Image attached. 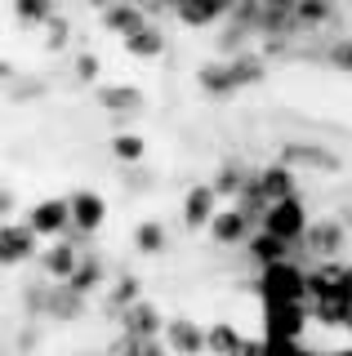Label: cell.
<instances>
[{"label": "cell", "instance_id": "37", "mask_svg": "<svg viewBox=\"0 0 352 356\" xmlns=\"http://www.w3.org/2000/svg\"><path fill=\"white\" fill-rule=\"evenodd\" d=\"M344 227H352V209H344Z\"/></svg>", "mask_w": 352, "mask_h": 356}, {"label": "cell", "instance_id": "20", "mask_svg": "<svg viewBox=\"0 0 352 356\" xmlns=\"http://www.w3.org/2000/svg\"><path fill=\"white\" fill-rule=\"evenodd\" d=\"M241 339H246V334H241L232 321H214V325L205 330V356H232L241 348Z\"/></svg>", "mask_w": 352, "mask_h": 356}, {"label": "cell", "instance_id": "28", "mask_svg": "<svg viewBox=\"0 0 352 356\" xmlns=\"http://www.w3.org/2000/svg\"><path fill=\"white\" fill-rule=\"evenodd\" d=\"M129 303H138V276H120V281L112 285V312H116V316Z\"/></svg>", "mask_w": 352, "mask_h": 356}, {"label": "cell", "instance_id": "24", "mask_svg": "<svg viewBox=\"0 0 352 356\" xmlns=\"http://www.w3.org/2000/svg\"><path fill=\"white\" fill-rule=\"evenodd\" d=\"M250 174L255 170H246V165H237V161H227V165H218V174H214V192L218 196H241V187L250 183Z\"/></svg>", "mask_w": 352, "mask_h": 356}, {"label": "cell", "instance_id": "26", "mask_svg": "<svg viewBox=\"0 0 352 356\" xmlns=\"http://www.w3.org/2000/svg\"><path fill=\"white\" fill-rule=\"evenodd\" d=\"M14 14L27 22V27H40V22L54 18V0H14Z\"/></svg>", "mask_w": 352, "mask_h": 356}, {"label": "cell", "instance_id": "22", "mask_svg": "<svg viewBox=\"0 0 352 356\" xmlns=\"http://www.w3.org/2000/svg\"><path fill=\"white\" fill-rule=\"evenodd\" d=\"M161 49H165V36H161V27H152V22L125 36V54H134V58H157Z\"/></svg>", "mask_w": 352, "mask_h": 356}, {"label": "cell", "instance_id": "27", "mask_svg": "<svg viewBox=\"0 0 352 356\" xmlns=\"http://www.w3.org/2000/svg\"><path fill=\"white\" fill-rule=\"evenodd\" d=\"M112 156H116V161H125V165H129V161L138 165V161H143V138H138V134H129V129L116 134V138H112Z\"/></svg>", "mask_w": 352, "mask_h": 356}, {"label": "cell", "instance_id": "38", "mask_svg": "<svg viewBox=\"0 0 352 356\" xmlns=\"http://www.w3.org/2000/svg\"><path fill=\"white\" fill-rule=\"evenodd\" d=\"M179 5H188V0H174V9H179Z\"/></svg>", "mask_w": 352, "mask_h": 356}, {"label": "cell", "instance_id": "32", "mask_svg": "<svg viewBox=\"0 0 352 356\" xmlns=\"http://www.w3.org/2000/svg\"><path fill=\"white\" fill-rule=\"evenodd\" d=\"M76 76H81V81H98V58L94 54H81V58H76Z\"/></svg>", "mask_w": 352, "mask_h": 356}, {"label": "cell", "instance_id": "16", "mask_svg": "<svg viewBox=\"0 0 352 356\" xmlns=\"http://www.w3.org/2000/svg\"><path fill=\"white\" fill-rule=\"evenodd\" d=\"M246 254H250V259H255L259 267H272V263H285V254H290V241H281L277 232L263 227L259 236H250V241H246Z\"/></svg>", "mask_w": 352, "mask_h": 356}, {"label": "cell", "instance_id": "21", "mask_svg": "<svg viewBox=\"0 0 352 356\" xmlns=\"http://www.w3.org/2000/svg\"><path fill=\"white\" fill-rule=\"evenodd\" d=\"M134 250L138 254H165V250H170V232H165V222L143 218L134 227Z\"/></svg>", "mask_w": 352, "mask_h": 356}, {"label": "cell", "instance_id": "17", "mask_svg": "<svg viewBox=\"0 0 352 356\" xmlns=\"http://www.w3.org/2000/svg\"><path fill=\"white\" fill-rule=\"evenodd\" d=\"M259 187H263V196H268V205H277V200L294 196V170L285 161L268 165V170H259Z\"/></svg>", "mask_w": 352, "mask_h": 356}, {"label": "cell", "instance_id": "29", "mask_svg": "<svg viewBox=\"0 0 352 356\" xmlns=\"http://www.w3.org/2000/svg\"><path fill=\"white\" fill-rule=\"evenodd\" d=\"M232 76H237V85H259L263 81V63L250 58V54H241V58H232Z\"/></svg>", "mask_w": 352, "mask_h": 356}, {"label": "cell", "instance_id": "10", "mask_svg": "<svg viewBox=\"0 0 352 356\" xmlns=\"http://www.w3.org/2000/svg\"><path fill=\"white\" fill-rule=\"evenodd\" d=\"M143 103H147V98H143L138 85H98V107H103L107 116H116V120L138 116Z\"/></svg>", "mask_w": 352, "mask_h": 356}, {"label": "cell", "instance_id": "23", "mask_svg": "<svg viewBox=\"0 0 352 356\" xmlns=\"http://www.w3.org/2000/svg\"><path fill=\"white\" fill-rule=\"evenodd\" d=\"M76 294H94L98 285H103V263H98V254H81V267L72 272V281H67Z\"/></svg>", "mask_w": 352, "mask_h": 356}, {"label": "cell", "instance_id": "7", "mask_svg": "<svg viewBox=\"0 0 352 356\" xmlns=\"http://www.w3.org/2000/svg\"><path fill=\"white\" fill-rule=\"evenodd\" d=\"M344 241H348L344 218H317V222H307V232H303L307 254H317V259H335V254L344 250Z\"/></svg>", "mask_w": 352, "mask_h": 356}, {"label": "cell", "instance_id": "36", "mask_svg": "<svg viewBox=\"0 0 352 356\" xmlns=\"http://www.w3.org/2000/svg\"><path fill=\"white\" fill-rule=\"evenodd\" d=\"M344 289H348V298H352V263L344 267Z\"/></svg>", "mask_w": 352, "mask_h": 356}, {"label": "cell", "instance_id": "1", "mask_svg": "<svg viewBox=\"0 0 352 356\" xmlns=\"http://www.w3.org/2000/svg\"><path fill=\"white\" fill-rule=\"evenodd\" d=\"M259 294L263 303H307V276L290 263H272L259 276Z\"/></svg>", "mask_w": 352, "mask_h": 356}, {"label": "cell", "instance_id": "19", "mask_svg": "<svg viewBox=\"0 0 352 356\" xmlns=\"http://www.w3.org/2000/svg\"><path fill=\"white\" fill-rule=\"evenodd\" d=\"M201 89L210 98H227V94H237V76H232V63H205L201 67Z\"/></svg>", "mask_w": 352, "mask_h": 356}, {"label": "cell", "instance_id": "15", "mask_svg": "<svg viewBox=\"0 0 352 356\" xmlns=\"http://www.w3.org/2000/svg\"><path fill=\"white\" fill-rule=\"evenodd\" d=\"M232 9V0H188V5H179L174 14H179L183 27H210V22H218Z\"/></svg>", "mask_w": 352, "mask_h": 356}, {"label": "cell", "instance_id": "34", "mask_svg": "<svg viewBox=\"0 0 352 356\" xmlns=\"http://www.w3.org/2000/svg\"><path fill=\"white\" fill-rule=\"evenodd\" d=\"M0 205H5V222H14V205H18V200H14V187H5V200H0Z\"/></svg>", "mask_w": 352, "mask_h": 356}, {"label": "cell", "instance_id": "6", "mask_svg": "<svg viewBox=\"0 0 352 356\" xmlns=\"http://www.w3.org/2000/svg\"><path fill=\"white\" fill-rule=\"evenodd\" d=\"M277 161H285L290 170H321V174H335L339 170V156L330 152V147H321V143H285V147L277 152Z\"/></svg>", "mask_w": 352, "mask_h": 356}, {"label": "cell", "instance_id": "4", "mask_svg": "<svg viewBox=\"0 0 352 356\" xmlns=\"http://www.w3.org/2000/svg\"><path fill=\"white\" fill-rule=\"evenodd\" d=\"M40 232L31 227V222H5V232H0V259H5V267H18L27 259H36L40 254Z\"/></svg>", "mask_w": 352, "mask_h": 356}, {"label": "cell", "instance_id": "30", "mask_svg": "<svg viewBox=\"0 0 352 356\" xmlns=\"http://www.w3.org/2000/svg\"><path fill=\"white\" fill-rule=\"evenodd\" d=\"M45 27H49V36H45V49H63V44H67V18H49L45 22Z\"/></svg>", "mask_w": 352, "mask_h": 356}, {"label": "cell", "instance_id": "31", "mask_svg": "<svg viewBox=\"0 0 352 356\" xmlns=\"http://www.w3.org/2000/svg\"><path fill=\"white\" fill-rule=\"evenodd\" d=\"M330 63L344 67V72H352V40H339L335 49H330Z\"/></svg>", "mask_w": 352, "mask_h": 356}, {"label": "cell", "instance_id": "5", "mask_svg": "<svg viewBox=\"0 0 352 356\" xmlns=\"http://www.w3.org/2000/svg\"><path fill=\"white\" fill-rule=\"evenodd\" d=\"M161 339L174 356H205V330L196 325L192 316H170Z\"/></svg>", "mask_w": 352, "mask_h": 356}, {"label": "cell", "instance_id": "25", "mask_svg": "<svg viewBox=\"0 0 352 356\" xmlns=\"http://www.w3.org/2000/svg\"><path fill=\"white\" fill-rule=\"evenodd\" d=\"M330 14H335V0H299L294 5V22L299 27H321V22H330Z\"/></svg>", "mask_w": 352, "mask_h": 356}, {"label": "cell", "instance_id": "9", "mask_svg": "<svg viewBox=\"0 0 352 356\" xmlns=\"http://www.w3.org/2000/svg\"><path fill=\"white\" fill-rule=\"evenodd\" d=\"M250 222H255V218H250L241 205H227V209H218V214H214V222L205 232H210L214 245H246L250 241Z\"/></svg>", "mask_w": 352, "mask_h": 356}, {"label": "cell", "instance_id": "35", "mask_svg": "<svg viewBox=\"0 0 352 356\" xmlns=\"http://www.w3.org/2000/svg\"><path fill=\"white\" fill-rule=\"evenodd\" d=\"M90 5L98 9V14H103V9H112V5H120V0H90Z\"/></svg>", "mask_w": 352, "mask_h": 356}, {"label": "cell", "instance_id": "2", "mask_svg": "<svg viewBox=\"0 0 352 356\" xmlns=\"http://www.w3.org/2000/svg\"><path fill=\"white\" fill-rule=\"evenodd\" d=\"M27 222L40 232V236H49V241L67 236V227H72V200H67V196H45V200H36V205H31V214H27Z\"/></svg>", "mask_w": 352, "mask_h": 356}, {"label": "cell", "instance_id": "12", "mask_svg": "<svg viewBox=\"0 0 352 356\" xmlns=\"http://www.w3.org/2000/svg\"><path fill=\"white\" fill-rule=\"evenodd\" d=\"M40 267L49 281H72V272L81 267V245H72L67 236H58L49 250H40Z\"/></svg>", "mask_w": 352, "mask_h": 356}, {"label": "cell", "instance_id": "33", "mask_svg": "<svg viewBox=\"0 0 352 356\" xmlns=\"http://www.w3.org/2000/svg\"><path fill=\"white\" fill-rule=\"evenodd\" d=\"M232 356H268V339H241V348Z\"/></svg>", "mask_w": 352, "mask_h": 356}, {"label": "cell", "instance_id": "14", "mask_svg": "<svg viewBox=\"0 0 352 356\" xmlns=\"http://www.w3.org/2000/svg\"><path fill=\"white\" fill-rule=\"evenodd\" d=\"M103 27L112 31V36H120L125 40L129 31H138V27H147V14H143V9L134 5V0H120V5H112V9H103Z\"/></svg>", "mask_w": 352, "mask_h": 356}, {"label": "cell", "instance_id": "18", "mask_svg": "<svg viewBox=\"0 0 352 356\" xmlns=\"http://www.w3.org/2000/svg\"><path fill=\"white\" fill-rule=\"evenodd\" d=\"M45 316H54V321H76V316H85V294H76L67 281L54 285V289H49V312H45Z\"/></svg>", "mask_w": 352, "mask_h": 356}, {"label": "cell", "instance_id": "13", "mask_svg": "<svg viewBox=\"0 0 352 356\" xmlns=\"http://www.w3.org/2000/svg\"><path fill=\"white\" fill-rule=\"evenodd\" d=\"M72 227H81V232H98L103 227V218H107V200L90 192V187H81V192H72Z\"/></svg>", "mask_w": 352, "mask_h": 356}, {"label": "cell", "instance_id": "11", "mask_svg": "<svg viewBox=\"0 0 352 356\" xmlns=\"http://www.w3.org/2000/svg\"><path fill=\"white\" fill-rule=\"evenodd\" d=\"M120 330L134 334V339H161V334H165V316L147 303V298H138V303H129L125 312H120Z\"/></svg>", "mask_w": 352, "mask_h": 356}, {"label": "cell", "instance_id": "8", "mask_svg": "<svg viewBox=\"0 0 352 356\" xmlns=\"http://www.w3.org/2000/svg\"><path fill=\"white\" fill-rule=\"evenodd\" d=\"M218 214V192H214V183H192L188 187V196H183V222H188L192 232H201V227H210Z\"/></svg>", "mask_w": 352, "mask_h": 356}, {"label": "cell", "instance_id": "3", "mask_svg": "<svg viewBox=\"0 0 352 356\" xmlns=\"http://www.w3.org/2000/svg\"><path fill=\"white\" fill-rule=\"evenodd\" d=\"M263 227L268 232H277L281 241H303V232H307V214H303V205H299V196H285L277 200V205H268V214H263Z\"/></svg>", "mask_w": 352, "mask_h": 356}]
</instances>
